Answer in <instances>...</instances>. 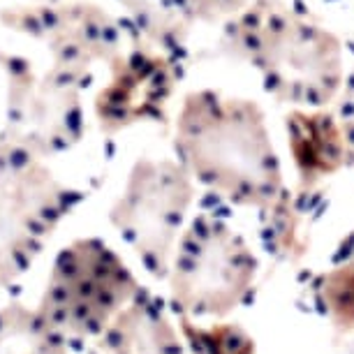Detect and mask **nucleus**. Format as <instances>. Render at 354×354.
<instances>
[{
	"instance_id": "nucleus-1",
	"label": "nucleus",
	"mask_w": 354,
	"mask_h": 354,
	"mask_svg": "<svg viewBox=\"0 0 354 354\" xmlns=\"http://www.w3.org/2000/svg\"><path fill=\"white\" fill-rule=\"evenodd\" d=\"M252 266L243 248L230 236H215V248L199 250L192 266H183L176 280V299L185 310L197 315L230 313L250 285Z\"/></svg>"
},
{
	"instance_id": "nucleus-2",
	"label": "nucleus",
	"mask_w": 354,
	"mask_h": 354,
	"mask_svg": "<svg viewBox=\"0 0 354 354\" xmlns=\"http://www.w3.org/2000/svg\"><path fill=\"white\" fill-rule=\"evenodd\" d=\"M195 354H252V340L241 329L220 324L213 329H192L185 324Z\"/></svg>"
}]
</instances>
